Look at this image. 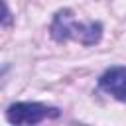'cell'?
Instances as JSON below:
<instances>
[{
    "label": "cell",
    "mask_w": 126,
    "mask_h": 126,
    "mask_svg": "<svg viewBox=\"0 0 126 126\" xmlns=\"http://www.w3.org/2000/svg\"><path fill=\"white\" fill-rule=\"evenodd\" d=\"M51 37L55 41H67L75 39L83 45H94L102 37V24L91 22V24H77L71 10H59L53 16L51 22Z\"/></svg>",
    "instance_id": "6da1fadb"
},
{
    "label": "cell",
    "mask_w": 126,
    "mask_h": 126,
    "mask_svg": "<svg viewBox=\"0 0 126 126\" xmlns=\"http://www.w3.org/2000/svg\"><path fill=\"white\" fill-rule=\"evenodd\" d=\"M55 116H59V110L41 102H14L6 110V120L10 124H39L41 120Z\"/></svg>",
    "instance_id": "7a4b0ae2"
},
{
    "label": "cell",
    "mask_w": 126,
    "mask_h": 126,
    "mask_svg": "<svg viewBox=\"0 0 126 126\" xmlns=\"http://www.w3.org/2000/svg\"><path fill=\"white\" fill-rule=\"evenodd\" d=\"M98 85L104 93L112 94L116 100L126 102V67H110L106 69L100 79Z\"/></svg>",
    "instance_id": "3957f363"
}]
</instances>
